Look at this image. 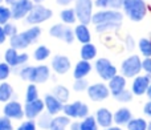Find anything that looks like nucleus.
I'll list each match as a JSON object with an SVG mask.
<instances>
[{
  "label": "nucleus",
  "mask_w": 151,
  "mask_h": 130,
  "mask_svg": "<svg viewBox=\"0 0 151 130\" xmlns=\"http://www.w3.org/2000/svg\"><path fill=\"white\" fill-rule=\"evenodd\" d=\"M122 7L126 15L133 21H141L147 12L143 0H122Z\"/></svg>",
  "instance_id": "nucleus-1"
},
{
  "label": "nucleus",
  "mask_w": 151,
  "mask_h": 130,
  "mask_svg": "<svg viewBox=\"0 0 151 130\" xmlns=\"http://www.w3.org/2000/svg\"><path fill=\"white\" fill-rule=\"evenodd\" d=\"M76 13L77 19L81 21V24L91 23L93 17V0H76Z\"/></svg>",
  "instance_id": "nucleus-2"
},
{
  "label": "nucleus",
  "mask_w": 151,
  "mask_h": 130,
  "mask_svg": "<svg viewBox=\"0 0 151 130\" xmlns=\"http://www.w3.org/2000/svg\"><path fill=\"white\" fill-rule=\"evenodd\" d=\"M52 15L53 13L49 8L44 7L41 4H36V5H33L32 11L25 17V21L28 24H40V23H44V21L49 20L52 17Z\"/></svg>",
  "instance_id": "nucleus-3"
},
{
  "label": "nucleus",
  "mask_w": 151,
  "mask_h": 130,
  "mask_svg": "<svg viewBox=\"0 0 151 130\" xmlns=\"http://www.w3.org/2000/svg\"><path fill=\"white\" fill-rule=\"evenodd\" d=\"M122 17V13L118 12L117 9H102L93 15L91 23L96 24V25L104 23H121Z\"/></svg>",
  "instance_id": "nucleus-4"
},
{
  "label": "nucleus",
  "mask_w": 151,
  "mask_h": 130,
  "mask_svg": "<svg viewBox=\"0 0 151 130\" xmlns=\"http://www.w3.org/2000/svg\"><path fill=\"white\" fill-rule=\"evenodd\" d=\"M64 114L69 118H86L89 116V106L81 101H74L72 104L64 105Z\"/></svg>",
  "instance_id": "nucleus-5"
},
{
  "label": "nucleus",
  "mask_w": 151,
  "mask_h": 130,
  "mask_svg": "<svg viewBox=\"0 0 151 130\" xmlns=\"http://www.w3.org/2000/svg\"><path fill=\"white\" fill-rule=\"evenodd\" d=\"M94 68H96V72L98 73V76L105 81H110L114 76H117V69L107 58H98L94 64Z\"/></svg>",
  "instance_id": "nucleus-6"
},
{
  "label": "nucleus",
  "mask_w": 151,
  "mask_h": 130,
  "mask_svg": "<svg viewBox=\"0 0 151 130\" xmlns=\"http://www.w3.org/2000/svg\"><path fill=\"white\" fill-rule=\"evenodd\" d=\"M142 68V61L138 56H130L129 58H126L122 63L121 70H122V74L125 77H135L141 70Z\"/></svg>",
  "instance_id": "nucleus-7"
},
{
  "label": "nucleus",
  "mask_w": 151,
  "mask_h": 130,
  "mask_svg": "<svg viewBox=\"0 0 151 130\" xmlns=\"http://www.w3.org/2000/svg\"><path fill=\"white\" fill-rule=\"evenodd\" d=\"M86 92H88L89 98H90L91 101H96V102L106 100L107 97H109V94L111 93L109 86H106L102 82H97V84H93V85H89V88Z\"/></svg>",
  "instance_id": "nucleus-8"
},
{
  "label": "nucleus",
  "mask_w": 151,
  "mask_h": 130,
  "mask_svg": "<svg viewBox=\"0 0 151 130\" xmlns=\"http://www.w3.org/2000/svg\"><path fill=\"white\" fill-rule=\"evenodd\" d=\"M33 8V3L32 0H19V1L13 3L11 5V12H12V19L15 20H20L28 16V13Z\"/></svg>",
  "instance_id": "nucleus-9"
},
{
  "label": "nucleus",
  "mask_w": 151,
  "mask_h": 130,
  "mask_svg": "<svg viewBox=\"0 0 151 130\" xmlns=\"http://www.w3.org/2000/svg\"><path fill=\"white\" fill-rule=\"evenodd\" d=\"M5 117L11 118V120H21L23 117H25V112L24 108L21 106V104L19 101H8L5 102L4 109H3Z\"/></svg>",
  "instance_id": "nucleus-10"
},
{
  "label": "nucleus",
  "mask_w": 151,
  "mask_h": 130,
  "mask_svg": "<svg viewBox=\"0 0 151 130\" xmlns=\"http://www.w3.org/2000/svg\"><path fill=\"white\" fill-rule=\"evenodd\" d=\"M45 109V102L44 100H35L32 102H27L25 106H24V112H25V117L28 120H35L37 118L41 113H44Z\"/></svg>",
  "instance_id": "nucleus-11"
},
{
  "label": "nucleus",
  "mask_w": 151,
  "mask_h": 130,
  "mask_svg": "<svg viewBox=\"0 0 151 130\" xmlns=\"http://www.w3.org/2000/svg\"><path fill=\"white\" fill-rule=\"evenodd\" d=\"M44 102H45V109H47V112L50 113L52 116H56L60 112H63L64 105H65L58 98H56L53 94H47L44 98Z\"/></svg>",
  "instance_id": "nucleus-12"
},
{
  "label": "nucleus",
  "mask_w": 151,
  "mask_h": 130,
  "mask_svg": "<svg viewBox=\"0 0 151 130\" xmlns=\"http://www.w3.org/2000/svg\"><path fill=\"white\" fill-rule=\"evenodd\" d=\"M52 69L57 74H65L70 69V61H69V58L66 56L57 55L52 60Z\"/></svg>",
  "instance_id": "nucleus-13"
},
{
  "label": "nucleus",
  "mask_w": 151,
  "mask_h": 130,
  "mask_svg": "<svg viewBox=\"0 0 151 130\" xmlns=\"http://www.w3.org/2000/svg\"><path fill=\"white\" fill-rule=\"evenodd\" d=\"M50 76V70L47 65H39V66H33V72H32L31 82L33 84H44L48 81Z\"/></svg>",
  "instance_id": "nucleus-14"
},
{
  "label": "nucleus",
  "mask_w": 151,
  "mask_h": 130,
  "mask_svg": "<svg viewBox=\"0 0 151 130\" xmlns=\"http://www.w3.org/2000/svg\"><path fill=\"white\" fill-rule=\"evenodd\" d=\"M150 80L151 78L149 76H138L135 77V80L133 81V86H131V90L135 96H142L147 92L150 86Z\"/></svg>",
  "instance_id": "nucleus-15"
},
{
  "label": "nucleus",
  "mask_w": 151,
  "mask_h": 130,
  "mask_svg": "<svg viewBox=\"0 0 151 130\" xmlns=\"http://www.w3.org/2000/svg\"><path fill=\"white\" fill-rule=\"evenodd\" d=\"M96 120H97V124H98L101 128L106 129V128H110V126L113 125L114 116L111 114V112H110L109 109L101 108V109H98L96 113Z\"/></svg>",
  "instance_id": "nucleus-16"
},
{
  "label": "nucleus",
  "mask_w": 151,
  "mask_h": 130,
  "mask_svg": "<svg viewBox=\"0 0 151 130\" xmlns=\"http://www.w3.org/2000/svg\"><path fill=\"white\" fill-rule=\"evenodd\" d=\"M125 86H126V80H125V76H114L111 80L109 81V89L111 92L113 96H117L119 94L122 90H125Z\"/></svg>",
  "instance_id": "nucleus-17"
},
{
  "label": "nucleus",
  "mask_w": 151,
  "mask_h": 130,
  "mask_svg": "<svg viewBox=\"0 0 151 130\" xmlns=\"http://www.w3.org/2000/svg\"><path fill=\"white\" fill-rule=\"evenodd\" d=\"M90 70H91V64L88 60H81L76 64L73 76L74 78H85L90 73Z\"/></svg>",
  "instance_id": "nucleus-18"
},
{
  "label": "nucleus",
  "mask_w": 151,
  "mask_h": 130,
  "mask_svg": "<svg viewBox=\"0 0 151 130\" xmlns=\"http://www.w3.org/2000/svg\"><path fill=\"white\" fill-rule=\"evenodd\" d=\"M74 35H76V39H77L81 44H88V43H90V40H91L90 31L88 29L86 24H80V25L76 27Z\"/></svg>",
  "instance_id": "nucleus-19"
},
{
  "label": "nucleus",
  "mask_w": 151,
  "mask_h": 130,
  "mask_svg": "<svg viewBox=\"0 0 151 130\" xmlns=\"http://www.w3.org/2000/svg\"><path fill=\"white\" fill-rule=\"evenodd\" d=\"M131 120H133L131 112L127 108H121L114 113V122L117 125H127Z\"/></svg>",
  "instance_id": "nucleus-20"
},
{
  "label": "nucleus",
  "mask_w": 151,
  "mask_h": 130,
  "mask_svg": "<svg viewBox=\"0 0 151 130\" xmlns=\"http://www.w3.org/2000/svg\"><path fill=\"white\" fill-rule=\"evenodd\" d=\"M20 35L23 36V39L25 40L27 44L31 45V44H33V43L40 37V35H41V29H40V27H32V28H29V29H27V31L21 32Z\"/></svg>",
  "instance_id": "nucleus-21"
},
{
  "label": "nucleus",
  "mask_w": 151,
  "mask_h": 130,
  "mask_svg": "<svg viewBox=\"0 0 151 130\" xmlns=\"http://www.w3.org/2000/svg\"><path fill=\"white\" fill-rule=\"evenodd\" d=\"M80 55H81V58L82 60H93L94 57L97 56V48L94 44L91 43H88V44H82V48L80 51Z\"/></svg>",
  "instance_id": "nucleus-22"
},
{
  "label": "nucleus",
  "mask_w": 151,
  "mask_h": 130,
  "mask_svg": "<svg viewBox=\"0 0 151 130\" xmlns=\"http://www.w3.org/2000/svg\"><path fill=\"white\" fill-rule=\"evenodd\" d=\"M69 125H70V118L68 116H57L53 118L49 130H66Z\"/></svg>",
  "instance_id": "nucleus-23"
},
{
  "label": "nucleus",
  "mask_w": 151,
  "mask_h": 130,
  "mask_svg": "<svg viewBox=\"0 0 151 130\" xmlns=\"http://www.w3.org/2000/svg\"><path fill=\"white\" fill-rule=\"evenodd\" d=\"M19 53H17V49H15V48L11 47L9 49L5 51L4 53V60L7 64H9L13 68H17L19 66Z\"/></svg>",
  "instance_id": "nucleus-24"
},
{
  "label": "nucleus",
  "mask_w": 151,
  "mask_h": 130,
  "mask_svg": "<svg viewBox=\"0 0 151 130\" xmlns=\"http://www.w3.org/2000/svg\"><path fill=\"white\" fill-rule=\"evenodd\" d=\"M12 96H13L12 86H11L8 82H4V81H3V82L0 84V102L11 101Z\"/></svg>",
  "instance_id": "nucleus-25"
},
{
  "label": "nucleus",
  "mask_w": 151,
  "mask_h": 130,
  "mask_svg": "<svg viewBox=\"0 0 151 130\" xmlns=\"http://www.w3.org/2000/svg\"><path fill=\"white\" fill-rule=\"evenodd\" d=\"M60 17L65 24H74L76 20H78L74 8H66V9L61 11Z\"/></svg>",
  "instance_id": "nucleus-26"
},
{
  "label": "nucleus",
  "mask_w": 151,
  "mask_h": 130,
  "mask_svg": "<svg viewBox=\"0 0 151 130\" xmlns=\"http://www.w3.org/2000/svg\"><path fill=\"white\" fill-rule=\"evenodd\" d=\"M39 120H37V126H40L41 129L44 130H49L50 125H52V121H53V116L48 112H44L39 116Z\"/></svg>",
  "instance_id": "nucleus-27"
},
{
  "label": "nucleus",
  "mask_w": 151,
  "mask_h": 130,
  "mask_svg": "<svg viewBox=\"0 0 151 130\" xmlns=\"http://www.w3.org/2000/svg\"><path fill=\"white\" fill-rule=\"evenodd\" d=\"M53 96L56 97V98H58L63 104H66V101L69 100V90L68 88H65L64 85H57L55 86V89H53Z\"/></svg>",
  "instance_id": "nucleus-28"
},
{
  "label": "nucleus",
  "mask_w": 151,
  "mask_h": 130,
  "mask_svg": "<svg viewBox=\"0 0 151 130\" xmlns=\"http://www.w3.org/2000/svg\"><path fill=\"white\" fill-rule=\"evenodd\" d=\"M98 126L96 117L93 116H88L81 121V130H98Z\"/></svg>",
  "instance_id": "nucleus-29"
},
{
  "label": "nucleus",
  "mask_w": 151,
  "mask_h": 130,
  "mask_svg": "<svg viewBox=\"0 0 151 130\" xmlns=\"http://www.w3.org/2000/svg\"><path fill=\"white\" fill-rule=\"evenodd\" d=\"M147 126H149V124L143 118H133L127 124L129 130H147Z\"/></svg>",
  "instance_id": "nucleus-30"
},
{
  "label": "nucleus",
  "mask_w": 151,
  "mask_h": 130,
  "mask_svg": "<svg viewBox=\"0 0 151 130\" xmlns=\"http://www.w3.org/2000/svg\"><path fill=\"white\" fill-rule=\"evenodd\" d=\"M49 55H50V51L48 49L45 45H40V47H37L36 51H35V53H33L35 60H37V61L47 60V58L49 57Z\"/></svg>",
  "instance_id": "nucleus-31"
},
{
  "label": "nucleus",
  "mask_w": 151,
  "mask_h": 130,
  "mask_svg": "<svg viewBox=\"0 0 151 130\" xmlns=\"http://www.w3.org/2000/svg\"><path fill=\"white\" fill-rule=\"evenodd\" d=\"M39 98V90H37L36 85L33 82L29 84L28 88H27V92H25V101L27 102H32L35 100Z\"/></svg>",
  "instance_id": "nucleus-32"
},
{
  "label": "nucleus",
  "mask_w": 151,
  "mask_h": 130,
  "mask_svg": "<svg viewBox=\"0 0 151 130\" xmlns=\"http://www.w3.org/2000/svg\"><path fill=\"white\" fill-rule=\"evenodd\" d=\"M9 19H12L11 8L0 5V25H4V24L9 23Z\"/></svg>",
  "instance_id": "nucleus-33"
},
{
  "label": "nucleus",
  "mask_w": 151,
  "mask_h": 130,
  "mask_svg": "<svg viewBox=\"0 0 151 130\" xmlns=\"http://www.w3.org/2000/svg\"><path fill=\"white\" fill-rule=\"evenodd\" d=\"M65 28H66V27L64 25V24H56V25H53L52 28L49 29V33H50V36L56 37V39H61V40H63Z\"/></svg>",
  "instance_id": "nucleus-34"
},
{
  "label": "nucleus",
  "mask_w": 151,
  "mask_h": 130,
  "mask_svg": "<svg viewBox=\"0 0 151 130\" xmlns=\"http://www.w3.org/2000/svg\"><path fill=\"white\" fill-rule=\"evenodd\" d=\"M139 49H141L142 55L151 57V40L149 39H142L139 41Z\"/></svg>",
  "instance_id": "nucleus-35"
},
{
  "label": "nucleus",
  "mask_w": 151,
  "mask_h": 130,
  "mask_svg": "<svg viewBox=\"0 0 151 130\" xmlns=\"http://www.w3.org/2000/svg\"><path fill=\"white\" fill-rule=\"evenodd\" d=\"M89 88V84L88 80L85 78H76L74 84H73V89L76 92H83V90H88Z\"/></svg>",
  "instance_id": "nucleus-36"
},
{
  "label": "nucleus",
  "mask_w": 151,
  "mask_h": 130,
  "mask_svg": "<svg viewBox=\"0 0 151 130\" xmlns=\"http://www.w3.org/2000/svg\"><path fill=\"white\" fill-rule=\"evenodd\" d=\"M11 74V65L7 64L4 61V63H0V81H4L8 78V76Z\"/></svg>",
  "instance_id": "nucleus-37"
},
{
  "label": "nucleus",
  "mask_w": 151,
  "mask_h": 130,
  "mask_svg": "<svg viewBox=\"0 0 151 130\" xmlns=\"http://www.w3.org/2000/svg\"><path fill=\"white\" fill-rule=\"evenodd\" d=\"M121 23H104V24H98L96 27L97 32H106L110 31V29H117L119 27Z\"/></svg>",
  "instance_id": "nucleus-38"
},
{
  "label": "nucleus",
  "mask_w": 151,
  "mask_h": 130,
  "mask_svg": "<svg viewBox=\"0 0 151 130\" xmlns=\"http://www.w3.org/2000/svg\"><path fill=\"white\" fill-rule=\"evenodd\" d=\"M115 98H117L119 102H130L131 98H133V93L125 89V90H122L119 94H117Z\"/></svg>",
  "instance_id": "nucleus-39"
},
{
  "label": "nucleus",
  "mask_w": 151,
  "mask_h": 130,
  "mask_svg": "<svg viewBox=\"0 0 151 130\" xmlns=\"http://www.w3.org/2000/svg\"><path fill=\"white\" fill-rule=\"evenodd\" d=\"M74 39H76L74 31H72V28L66 27V28H65V32H64V37H63V40H64L65 43H68V44H72V43L74 41Z\"/></svg>",
  "instance_id": "nucleus-40"
},
{
  "label": "nucleus",
  "mask_w": 151,
  "mask_h": 130,
  "mask_svg": "<svg viewBox=\"0 0 151 130\" xmlns=\"http://www.w3.org/2000/svg\"><path fill=\"white\" fill-rule=\"evenodd\" d=\"M32 72H33V66H24L23 69H20V77L25 81H31Z\"/></svg>",
  "instance_id": "nucleus-41"
},
{
  "label": "nucleus",
  "mask_w": 151,
  "mask_h": 130,
  "mask_svg": "<svg viewBox=\"0 0 151 130\" xmlns=\"http://www.w3.org/2000/svg\"><path fill=\"white\" fill-rule=\"evenodd\" d=\"M0 130H13V125L11 122V118L0 117Z\"/></svg>",
  "instance_id": "nucleus-42"
},
{
  "label": "nucleus",
  "mask_w": 151,
  "mask_h": 130,
  "mask_svg": "<svg viewBox=\"0 0 151 130\" xmlns=\"http://www.w3.org/2000/svg\"><path fill=\"white\" fill-rule=\"evenodd\" d=\"M37 124L33 120H27L25 122H23L20 126L17 128V130H36Z\"/></svg>",
  "instance_id": "nucleus-43"
},
{
  "label": "nucleus",
  "mask_w": 151,
  "mask_h": 130,
  "mask_svg": "<svg viewBox=\"0 0 151 130\" xmlns=\"http://www.w3.org/2000/svg\"><path fill=\"white\" fill-rule=\"evenodd\" d=\"M3 28H4V31H5V33H7L8 37H12V36H15V35L17 33L16 25H13V24H11V23L4 24V25H3Z\"/></svg>",
  "instance_id": "nucleus-44"
},
{
  "label": "nucleus",
  "mask_w": 151,
  "mask_h": 130,
  "mask_svg": "<svg viewBox=\"0 0 151 130\" xmlns=\"http://www.w3.org/2000/svg\"><path fill=\"white\" fill-rule=\"evenodd\" d=\"M142 68H143V70L147 73V76L151 78V58H145V60L142 61Z\"/></svg>",
  "instance_id": "nucleus-45"
},
{
  "label": "nucleus",
  "mask_w": 151,
  "mask_h": 130,
  "mask_svg": "<svg viewBox=\"0 0 151 130\" xmlns=\"http://www.w3.org/2000/svg\"><path fill=\"white\" fill-rule=\"evenodd\" d=\"M109 7L118 11L122 7V0H109Z\"/></svg>",
  "instance_id": "nucleus-46"
},
{
  "label": "nucleus",
  "mask_w": 151,
  "mask_h": 130,
  "mask_svg": "<svg viewBox=\"0 0 151 130\" xmlns=\"http://www.w3.org/2000/svg\"><path fill=\"white\" fill-rule=\"evenodd\" d=\"M94 5L101 8V9H105V8L109 7V0H96V1H94Z\"/></svg>",
  "instance_id": "nucleus-47"
},
{
  "label": "nucleus",
  "mask_w": 151,
  "mask_h": 130,
  "mask_svg": "<svg viewBox=\"0 0 151 130\" xmlns=\"http://www.w3.org/2000/svg\"><path fill=\"white\" fill-rule=\"evenodd\" d=\"M5 39H7V33H5L4 28H3V27L0 25V45H1L5 41Z\"/></svg>",
  "instance_id": "nucleus-48"
},
{
  "label": "nucleus",
  "mask_w": 151,
  "mask_h": 130,
  "mask_svg": "<svg viewBox=\"0 0 151 130\" xmlns=\"http://www.w3.org/2000/svg\"><path fill=\"white\" fill-rule=\"evenodd\" d=\"M145 114L146 116H149V117H151V101L150 102H147L146 105H145Z\"/></svg>",
  "instance_id": "nucleus-49"
},
{
  "label": "nucleus",
  "mask_w": 151,
  "mask_h": 130,
  "mask_svg": "<svg viewBox=\"0 0 151 130\" xmlns=\"http://www.w3.org/2000/svg\"><path fill=\"white\" fill-rule=\"evenodd\" d=\"M58 5H69L72 1H76V0H56Z\"/></svg>",
  "instance_id": "nucleus-50"
},
{
  "label": "nucleus",
  "mask_w": 151,
  "mask_h": 130,
  "mask_svg": "<svg viewBox=\"0 0 151 130\" xmlns=\"http://www.w3.org/2000/svg\"><path fill=\"white\" fill-rule=\"evenodd\" d=\"M70 130H81V122H73L70 125Z\"/></svg>",
  "instance_id": "nucleus-51"
},
{
  "label": "nucleus",
  "mask_w": 151,
  "mask_h": 130,
  "mask_svg": "<svg viewBox=\"0 0 151 130\" xmlns=\"http://www.w3.org/2000/svg\"><path fill=\"white\" fill-rule=\"evenodd\" d=\"M104 130H122V129L118 128V126H110V128H106V129H104Z\"/></svg>",
  "instance_id": "nucleus-52"
},
{
  "label": "nucleus",
  "mask_w": 151,
  "mask_h": 130,
  "mask_svg": "<svg viewBox=\"0 0 151 130\" xmlns=\"http://www.w3.org/2000/svg\"><path fill=\"white\" fill-rule=\"evenodd\" d=\"M4 1H5V3H7V4H8V5H12V4H13V3L19 1V0H4Z\"/></svg>",
  "instance_id": "nucleus-53"
},
{
  "label": "nucleus",
  "mask_w": 151,
  "mask_h": 130,
  "mask_svg": "<svg viewBox=\"0 0 151 130\" xmlns=\"http://www.w3.org/2000/svg\"><path fill=\"white\" fill-rule=\"evenodd\" d=\"M146 93H147V96H149V98L151 100V84H150V86H149V89H147Z\"/></svg>",
  "instance_id": "nucleus-54"
},
{
  "label": "nucleus",
  "mask_w": 151,
  "mask_h": 130,
  "mask_svg": "<svg viewBox=\"0 0 151 130\" xmlns=\"http://www.w3.org/2000/svg\"><path fill=\"white\" fill-rule=\"evenodd\" d=\"M32 1H35V3H36V4H41V3L44 1V0H32Z\"/></svg>",
  "instance_id": "nucleus-55"
},
{
  "label": "nucleus",
  "mask_w": 151,
  "mask_h": 130,
  "mask_svg": "<svg viewBox=\"0 0 151 130\" xmlns=\"http://www.w3.org/2000/svg\"><path fill=\"white\" fill-rule=\"evenodd\" d=\"M147 130H151V122H149V126H147Z\"/></svg>",
  "instance_id": "nucleus-56"
},
{
  "label": "nucleus",
  "mask_w": 151,
  "mask_h": 130,
  "mask_svg": "<svg viewBox=\"0 0 151 130\" xmlns=\"http://www.w3.org/2000/svg\"><path fill=\"white\" fill-rule=\"evenodd\" d=\"M1 1H4V0H0V3H1Z\"/></svg>",
  "instance_id": "nucleus-57"
}]
</instances>
